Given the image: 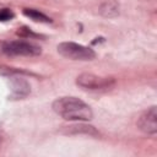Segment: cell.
Segmentation results:
<instances>
[{
    "mask_svg": "<svg viewBox=\"0 0 157 157\" xmlns=\"http://www.w3.org/2000/svg\"><path fill=\"white\" fill-rule=\"evenodd\" d=\"M1 142H2V139H1V136H0V145H1Z\"/></svg>",
    "mask_w": 157,
    "mask_h": 157,
    "instance_id": "cell-11",
    "label": "cell"
},
{
    "mask_svg": "<svg viewBox=\"0 0 157 157\" xmlns=\"http://www.w3.org/2000/svg\"><path fill=\"white\" fill-rule=\"evenodd\" d=\"M53 110L66 120H91L93 112L88 104L76 97H61L54 101Z\"/></svg>",
    "mask_w": 157,
    "mask_h": 157,
    "instance_id": "cell-1",
    "label": "cell"
},
{
    "mask_svg": "<svg viewBox=\"0 0 157 157\" xmlns=\"http://www.w3.org/2000/svg\"><path fill=\"white\" fill-rule=\"evenodd\" d=\"M76 83L85 90L101 91V90L112 88L115 83V80L113 77H103V76H97L93 74L83 72V74L77 76Z\"/></svg>",
    "mask_w": 157,
    "mask_h": 157,
    "instance_id": "cell-5",
    "label": "cell"
},
{
    "mask_svg": "<svg viewBox=\"0 0 157 157\" xmlns=\"http://www.w3.org/2000/svg\"><path fill=\"white\" fill-rule=\"evenodd\" d=\"M0 71H1V74L9 75L10 83H11L10 98H12V99H21V98H25V97H27L29 94V92H31L29 83L22 76H18L20 74H25L23 71L13 70L12 67H1Z\"/></svg>",
    "mask_w": 157,
    "mask_h": 157,
    "instance_id": "cell-2",
    "label": "cell"
},
{
    "mask_svg": "<svg viewBox=\"0 0 157 157\" xmlns=\"http://www.w3.org/2000/svg\"><path fill=\"white\" fill-rule=\"evenodd\" d=\"M13 17V12L9 9H1L0 10V21L5 22V21H10Z\"/></svg>",
    "mask_w": 157,
    "mask_h": 157,
    "instance_id": "cell-10",
    "label": "cell"
},
{
    "mask_svg": "<svg viewBox=\"0 0 157 157\" xmlns=\"http://www.w3.org/2000/svg\"><path fill=\"white\" fill-rule=\"evenodd\" d=\"M23 15L29 17L31 20H33L36 22H44V23L52 22V20L47 15H44L43 12H40L38 10H34V9H23Z\"/></svg>",
    "mask_w": 157,
    "mask_h": 157,
    "instance_id": "cell-9",
    "label": "cell"
},
{
    "mask_svg": "<svg viewBox=\"0 0 157 157\" xmlns=\"http://www.w3.org/2000/svg\"><path fill=\"white\" fill-rule=\"evenodd\" d=\"M58 52L60 55L71 59V60H92L96 58L93 49L74 43V42H63L58 44Z\"/></svg>",
    "mask_w": 157,
    "mask_h": 157,
    "instance_id": "cell-3",
    "label": "cell"
},
{
    "mask_svg": "<svg viewBox=\"0 0 157 157\" xmlns=\"http://www.w3.org/2000/svg\"><path fill=\"white\" fill-rule=\"evenodd\" d=\"M65 130L67 134H88L93 136L98 135L97 130L91 125H71V126H66Z\"/></svg>",
    "mask_w": 157,
    "mask_h": 157,
    "instance_id": "cell-8",
    "label": "cell"
},
{
    "mask_svg": "<svg viewBox=\"0 0 157 157\" xmlns=\"http://www.w3.org/2000/svg\"><path fill=\"white\" fill-rule=\"evenodd\" d=\"M1 52L10 56H37L42 53V49L40 47L26 40H9L1 44Z\"/></svg>",
    "mask_w": 157,
    "mask_h": 157,
    "instance_id": "cell-4",
    "label": "cell"
},
{
    "mask_svg": "<svg viewBox=\"0 0 157 157\" xmlns=\"http://www.w3.org/2000/svg\"><path fill=\"white\" fill-rule=\"evenodd\" d=\"M137 128L148 135H156L157 132V108L152 105L145 110L137 119Z\"/></svg>",
    "mask_w": 157,
    "mask_h": 157,
    "instance_id": "cell-6",
    "label": "cell"
},
{
    "mask_svg": "<svg viewBox=\"0 0 157 157\" xmlns=\"http://www.w3.org/2000/svg\"><path fill=\"white\" fill-rule=\"evenodd\" d=\"M99 12L102 16L104 17H115L119 15V5L117 1L114 0H109L105 1L99 7Z\"/></svg>",
    "mask_w": 157,
    "mask_h": 157,
    "instance_id": "cell-7",
    "label": "cell"
}]
</instances>
